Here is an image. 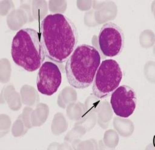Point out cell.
Returning a JSON list of instances; mask_svg holds the SVG:
<instances>
[{
  "mask_svg": "<svg viewBox=\"0 0 155 150\" xmlns=\"http://www.w3.org/2000/svg\"><path fill=\"white\" fill-rule=\"evenodd\" d=\"M39 31L46 57L58 63L67 61L78 43V30L73 21L61 13L50 14L41 22Z\"/></svg>",
  "mask_w": 155,
  "mask_h": 150,
  "instance_id": "1",
  "label": "cell"
},
{
  "mask_svg": "<svg viewBox=\"0 0 155 150\" xmlns=\"http://www.w3.org/2000/svg\"><path fill=\"white\" fill-rule=\"evenodd\" d=\"M100 63L101 56L96 48L86 44L78 46L65 64L68 83L77 89L89 87L94 82Z\"/></svg>",
  "mask_w": 155,
  "mask_h": 150,
  "instance_id": "2",
  "label": "cell"
},
{
  "mask_svg": "<svg viewBox=\"0 0 155 150\" xmlns=\"http://www.w3.org/2000/svg\"><path fill=\"white\" fill-rule=\"evenodd\" d=\"M11 55L14 63L24 70L33 72L39 69L46 55L38 31L20 30L13 39Z\"/></svg>",
  "mask_w": 155,
  "mask_h": 150,
  "instance_id": "3",
  "label": "cell"
},
{
  "mask_svg": "<svg viewBox=\"0 0 155 150\" xmlns=\"http://www.w3.org/2000/svg\"><path fill=\"white\" fill-rule=\"evenodd\" d=\"M123 76V71L117 61L112 59L103 61L93 82L94 95L99 98L109 96L119 86Z\"/></svg>",
  "mask_w": 155,
  "mask_h": 150,
  "instance_id": "4",
  "label": "cell"
},
{
  "mask_svg": "<svg viewBox=\"0 0 155 150\" xmlns=\"http://www.w3.org/2000/svg\"><path fill=\"white\" fill-rule=\"evenodd\" d=\"M98 45L104 56L114 57L119 55L124 45V35L122 29L112 22L105 23L98 34Z\"/></svg>",
  "mask_w": 155,
  "mask_h": 150,
  "instance_id": "5",
  "label": "cell"
},
{
  "mask_svg": "<svg viewBox=\"0 0 155 150\" xmlns=\"http://www.w3.org/2000/svg\"><path fill=\"white\" fill-rule=\"evenodd\" d=\"M137 98L135 90L126 85L118 86L112 94L110 105L115 115L121 118L131 116L137 107Z\"/></svg>",
  "mask_w": 155,
  "mask_h": 150,
  "instance_id": "6",
  "label": "cell"
},
{
  "mask_svg": "<svg viewBox=\"0 0 155 150\" xmlns=\"http://www.w3.org/2000/svg\"><path fill=\"white\" fill-rule=\"evenodd\" d=\"M61 83L62 73L58 66L53 62H44L37 75L38 91L44 95H52L57 92Z\"/></svg>",
  "mask_w": 155,
  "mask_h": 150,
  "instance_id": "7",
  "label": "cell"
}]
</instances>
